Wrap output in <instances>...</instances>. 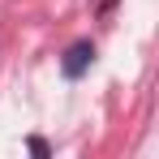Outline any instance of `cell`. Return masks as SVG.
I'll list each match as a JSON object with an SVG mask.
<instances>
[{
    "mask_svg": "<svg viewBox=\"0 0 159 159\" xmlns=\"http://www.w3.org/2000/svg\"><path fill=\"white\" fill-rule=\"evenodd\" d=\"M26 146H30V155H39V159H48V155H52V146H48L43 138H30Z\"/></svg>",
    "mask_w": 159,
    "mask_h": 159,
    "instance_id": "cell-2",
    "label": "cell"
},
{
    "mask_svg": "<svg viewBox=\"0 0 159 159\" xmlns=\"http://www.w3.org/2000/svg\"><path fill=\"white\" fill-rule=\"evenodd\" d=\"M90 65H95V43L90 39H78V43H69V52L60 56V73L69 82H78L90 73Z\"/></svg>",
    "mask_w": 159,
    "mask_h": 159,
    "instance_id": "cell-1",
    "label": "cell"
}]
</instances>
